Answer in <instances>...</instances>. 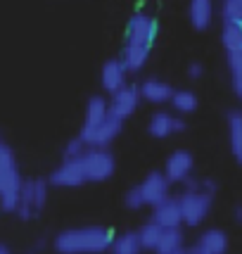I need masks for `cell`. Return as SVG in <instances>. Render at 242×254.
I'll use <instances>...</instances> for the list:
<instances>
[{"label":"cell","mask_w":242,"mask_h":254,"mask_svg":"<svg viewBox=\"0 0 242 254\" xmlns=\"http://www.w3.org/2000/svg\"><path fill=\"white\" fill-rule=\"evenodd\" d=\"M159 24L150 12H135L126 26V41L121 50V62L128 69V74H140L150 60V53L157 41Z\"/></svg>","instance_id":"obj_1"},{"label":"cell","mask_w":242,"mask_h":254,"mask_svg":"<svg viewBox=\"0 0 242 254\" xmlns=\"http://www.w3.org/2000/svg\"><path fill=\"white\" fill-rule=\"evenodd\" d=\"M114 231L107 226H78L60 231L53 240L57 254H105L110 252Z\"/></svg>","instance_id":"obj_2"},{"label":"cell","mask_w":242,"mask_h":254,"mask_svg":"<svg viewBox=\"0 0 242 254\" xmlns=\"http://www.w3.org/2000/svg\"><path fill=\"white\" fill-rule=\"evenodd\" d=\"M22 174L17 164V155L10 145H0V211L14 214L19 188H22Z\"/></svg>","instance_id":"obj_3"},{"label":"cell","mask_w":242,"mask_h":254,"mask_svg":"<svg viewBox=\"0 0 242 254\" xmlns=\"http://www.w3.org/2000/svg\"><path fill=\"white\" fill-rule=\"evenodd\" d=\"M48 195H50L48 178H29V181H22L17 209H14V214L19 216V221H33L36 216H41V211L48 204Z\"/></svg>","instance_id":"obj_4"},{"label":"cell","mask_w":242,"mask_h":254,"mask_svg":"<svg viewBox=\"0 0 242 254\" xmlns=\"http://www.w3.org/2000/svg\"><path fill=\"white\" fill-rule=\"evenodd\" d=\"M178 204H181L183 226L197 228L209 216L211 207H214V195L204 192V190H183L178 195Z\"/></svg>","instance_id":"obj_5"},{"label":"cell","mask_w":242,"mask_h":254,"mask_svg":"<svg viewBox=\"0 0 242 254\" xmlns=\"http://www.w3.org/2000/svg\"><path fill=\"white\" fill-rule=\"evenodd\" d=\"M81 164H83L88 183H105L117 171V159L110 147H88L81 155Z\"/></svg>","instance_id":"obj_6"},{"label":"cell","mask_w":242,"mask_h":254,"mask_svg":"<svg viewBox=\"0 0 242 254\" xmlns=\"http://www.w3.org/2000/svg\"><path fill=\"white\" fill-rule=\"evenodd\" d=\"M140 102H143V98H140V86L126 83V86H121L119 90H114L110 95V114H114L121 122H126V119H131L133 114L138 112Z\"/></svg>","instance_id":"obj_7"},{"label":"cell","mask_w":242,"mask_h":254,"mask_svg":"<svg viewBox=\"0 0 242 254\" xmlns=\"http://www.w3.org/2000/svg\"><path fill=\"white\" fill-rule=\"evenodd\" d=\"M48 183L53 188H81L86 186V171L81 164V157L78 159H62V164L55 166L48 176Z\"/></svg>","instance_id":"obj_8"},{"label":"cell","mask_w":242,"mask_h":254,"mask_svg":"<svg viewBox=\"0 0 242 254\" xmlns=\"http://www.w3.org/2000/svg\"><path fill=\"white\" fill-rule=\"evenodd\" d=\"M121 131H123V122L117 119L114 114H110V117H107L102 124H98L95 128L78 133V138L88 145V147H110V145L121 135Z\"/></svg>","instance_id":"obj_9"},{"label":"cell","mask_w":242,"mask_h":254,"mask_svg":"<svg viewBox=\"0 0 242 254\" xmlns=\"http://www.w3.org/2000/svg\"><path fill=\"white\" fill-rule=\"evenodd\" d=\"M185 128H187L185 119L171 114V112H157L147 122V133L152 138H157V140H164V138H171V135H181V133H185Z\"/></svg>","instance_id":"obj_10"},{"label":"cell","mask_w":242,"mask_h":254,"mask_svg":"<svg viewBox=\"0 0 242 254\" xmlns=\"http://www.w3.org/2000/svg\"><path fill=\"white\" fill-rule=\"evenodd\" d=\"M192 169H195V159H192V155H190V150L178 147V150H174L171 155L166 157L164 176L171 186H176V183H183L185 178L192 176Z\"/></svg>","instance_id":"obj_11"},{"label":"cell","mask_w":242,"mask_h":254,"mask_svg":"<svg viewBox=\"0 0 242 254\" xmlns=\"http://www.w3.org/2000/svg\"><path fill=\"white\" fill-rule=\"evenodd\" d=\"M138 190H140V195H143L145 207H154L157 202H162L164 197L171 195V183L166 181L164 171H150V174L138 183Z\"/></svg>","instance_id":"obj_12"},{"label":"cell","mask_w":242,"mask_h":254,"mask_svg":"<svg viewBox=\"0 0 242 254\" xmlns=\"http://www.w3.org/2000/svg\"><path fill=\"white\" fill-rule=\"evenodd\" d=\"M228 252V235L221 228H209L187 247V254H226Z\"/></svg>","instance_id":"obj_13"},{"label":"cell","mask_w":242,"mask_h":254,"mask_svg":"<svg viewBox=\"0 0 242 254\" xmlns=\"http://www.w3.org/2000/svg\"><path fill=\"white\" fill-rule=\"evenodd\" d=\"M128 83V69L123 66V62L119 60H107L102 69H100V86L102 90L112 95L114 90H119L121 86H126Z\"/></svg>","instance_id":"obj_14"},{"label":"cell","mask_w":242,"mask_h":254,"mask_svg":"<svg viewBox=\"0 0 242 254\" xmlns=\"http://www.w3.org/2000/svg\"><path fill=\"white\" fill-rule=\"evenodd\" d=\"M152 221L159 223L162 228H178L183 226V216H181V204L178 197H164L152 207Z\"/></svg>","instance_id":"obj_15"},{"label":"cell","mask_w":242,"mask_h":254,"mask_svg":"<svg viewBox=\"0 0 242 254\" xmlns=\"http://www.w3.org/2000/svg\"><path fill=\"white\" fill-rule=\"evenodd\" d=\"M174 90L176 88L162 78H145L140 83V98L150 105H166V102H171Z\"/></svg>","instance_id":"obj_16"},{"label":"cell","mask_w":242,"mask_h":254,"mask_svg":"<svg viewBox=\"0 0 242 254\" xmlns=\"http://www.w3.org/2000/svg\"><path fill=\"white\" fill-rule=\"evenodd\" d=\"M110 117V100L102 98V95H93V98L86 102V112H83V126H81V131H90V128H95L98 124H102L105 119Z\"/></svg>","instance_id":"obj_17"},{"label":"cell","mask_w":242,"mask_h":254,"mask_svg":"<svg viewBox=\"0 0 242 254\" xmlns=\"http://www.w3.org/2000/svg\"><path fill=\"white\" fill-rule=\"evenodd\" d=\"M187 17L195 31H207L214 22V0H190Z\"/></svg>","instance_id":"obj_18"},{"label":"cell","mask_w":242,"mask_h":254,"mask_svg":"<svg viewBox=\"0 0 242 254\" xmlns=\"http://www.w3.org/2000/svg\"><path fill=\"white\" fill-rule=\"evenodd\" d=\"M154 254H187L185 247V235L178 228H164L162 231V238L154 247Z\"/></svg>","instance_id":"obj_19"},{"label":"cell","mask_w":242,"mask_h":254,"mask_svg":"<svg viewBox=\"0 0 242 254\" xmlns=\"http://www.w3.org/2000/svg\"><path fill=\"white\" fill-rule=\"evenodd\" d=\"M110 252L112 254H140L143 252V245H140L138 231H126V233L114 235Z\"/></svg>","instance_id":"obj_20"},{"label":"cell","mask_w":242,"mask_h":254,"mask_svg":"<svg viewBox=\"0 0 242 254\" xmlns=\"http://www.w3.org/2000/svg\"><path fill=\"white\" fill-rule=\"evenodd\" d=\"M221 43L226 48V53H242V24L223 22V26H221Z\"/></svg>","instance_id":"obj_21"},{"label":"cell","mask_w":242,"mask_h":254,"mask_svg":"<svg viewBox=\"0 0 242 254\" xmlns=\"http://www.w3.org/2000/svg\"><path fill=\"white\" fill-rule=\"evenodd\" d=\"M228 135H231L233 155L242 164V112H231L228 114Z\"/></svg>","instance_id":"obj_22"},{"label":"cell","mask_w":242,"mask_h":254,"mask_svg":"<svg viewBox=\"0 0 242 254\" xmlns=\"http://www.w3.org/2000/svg\"><path fill=\"white\" fill-rule=\"evenodd\" d=\"M197 105H199L197 95L187 88L174 90V95H171V107H174L176 114H192V112L197 110Z\"/></svg>","instance_id":"obj_23"},{"label":"cell","mask_w":242,"mask_h":254,"mask_svg":"<svg viewBox=\"0 0 242 254\" xmlns=\"http://www.w3.org/2000/svg\"><path fill=\"white\" fill-rule=\"evenodd\" d=\"M162 231H164V228H162L159 223H154L152 219L138 228V238H140V245H143V252L145 250H147V252H154V247H157L159 238H162Z\"/></svg>","instance_id":"obj_24"},{"label":"cell","mask_w":242,"mask_h":254,"mask_svg":"<svg viewBox=\"0 0 242 254\" xmlns=\"http://www.w3.org/2000/svg\"><path fill=\"white\" fill-rule=\"evenodd\" d=\"M228 71L235 95L242 100V53H228Z\"/></svg>","instance_id":"obj_25"},{"label":"cell","mask_w":242,"mask_h":254,"mask_svg":"<svg viewBox=\"0 0 242 254\" xmlns=\"http://www.w3.org/2000/svg\"><path fill=\"white\" fill-rule=\"evenodd\" d=\"M221 17L223 22L242 24V0H221Z\"/></svg>","instance_id":"obj_26"},{"label":"cell","mask_w":242,"mask_h":254,"mask_svg":"<svg viewBox=\"0 0 242 254\" xmlns=\"http://www.w3.org/2000/svg\"><path fill=\"white\" fill-rule=\"evenodd\" d=\"M86 150H88V145H86V143H83V140H81V138L76 135V138H71V140L64 145V150H62V157H64V159H78V157L83 155Z\"/></svg>","instance_id":"obj_27"},{"label":"cell","mask_w":242,"mask_h":254,"mask_svg":"<svg viewBox=\"0 0 242 254\" xmlns=\"http://www.w3.org/2000/svg\"><path fill=\"white\" fill-rule=\"evenodd\" d=\"M123 204H126V209H131V211H138V209H143V207H145L143 195H140L138 186H133V188L123 195Z\"/></svg>","instance_id":"obj_28"},{"label":"cell","mask_w":242,"mask_h":254,"mask_svg":"<svg viewBox=\"0 0 242 254\" xmlns=\"http://www.w3.org/2000/svg\"><path fill=\"white\" fill-rule=\"evenodd\" d=\"M187 76H190V81H199V78L204 76V66L199 64V62H192V64L187 66Z\"/></svg>","instance_id":"obj_29"},{"label":"cell","mask_w":242,"mask_h":254,"mask_svg":"<svg viewBox=\"0 0 242 254\" xmlns=\"http://www.w3.org/2000/svg\"><path fill=\"white\" fill-rule=\"evenodd\" d=\"M199 190H204V192H209V195H216L219 186H216L214 178H199Z\"/></svg>","instance_id":"obj_30"},{"label":"cell","mask_w":242,"mask_h":254,"mask_svg":"<svg viewBox=\"0 0 242 254\" xmlns=\"http://www.w3.org/2000/svg\"><path fill=\"white\" fill-rule=\"evenodd\" d=\"M185 190H199V178H195V176H190V178H185L183 183H181Z\"/></svg>","instance_id":"obj_31"},{"label":"cell","mask_w":242,"mask_h":254,"mask_svg":"<svg viewBox=\"0 0 242 254\" xmlns=\"http://www.w3.org/2000/svg\"><path fill=\"white\" fill-rule=\"evenodd\" d=\"M233 219H235V223H238V226H242V204H238V207H235V211H233Z\"/></svg>","instance_id":"obj_32"},{"label":"cell","mask_w":242,"mask_h":254,"mask_svg":"<svg viewBox=\"0 0 242 254\" xmlns=\"http://www.w3.org/2000/svg\"><path fill=\"white\" fill-rule=\"evenodd\" d=\"M0 254H12V250L5 243H0Z\"/></svg>","instance_id":"obj_33"},{"label":"cell","mask_w":242,"mask_h":254,"mask_svg":"<svg viewBox=\"0 0 242 254\" xmlns=\"http://www.w3.org/2000/svg\"><path fill=\"white\" fill-rule=\"evenodd\" d=\"M0 145H2V135H0Z\"/></svg>","instance_id":"obj_34"}]
</instances>
